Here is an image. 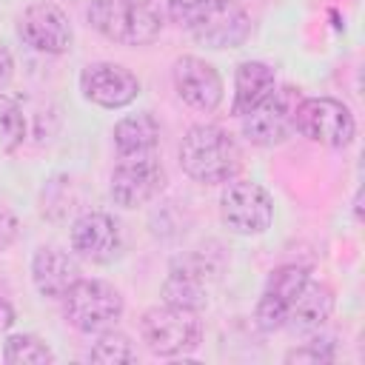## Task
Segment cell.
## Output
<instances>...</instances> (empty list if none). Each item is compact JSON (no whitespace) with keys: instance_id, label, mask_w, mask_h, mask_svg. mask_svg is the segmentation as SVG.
<instances>
[{"instance_id":"20","label":"cell","mask_w":365,"mask_h":365,"mask_svg":"<svg viewBox=\"0 0 365 365\" xmlns=\"http://www.w3.org/2000/svg\"><path fill=\"white\" fill-rule=\"evenodd\" d=\"M3 362H9V365H46V362H54V351L34 334H11L3 339Z\"/></svg>"},{"instance_id":"14","label":"cell","mask_w":365,"mask_h":365,"mask_svg":"<svg viewBox=\"0 0 365 365\" xmlns=\"http://www.w3.org/2000/svg\"><path fill=\"white\" fill-rule=\"evenodd\" d=\"M311 274L302 268V265H279L268 274L265 279V288H262V297L257 302V325L262 331H277V328H285V314H288V305L294 299V294L302 288V282L308 279Z\"/></svg>"},{"instance_id":"12","label":"cell","mask_w":365,"mask_h":365,"mask_svg":"<svg viewBox=\"0 0 365 365\" xmlns=\"http://www.w3.org/2000/svg\"><path fill=\"white\" fill-rule=\"evenodd\" d=\"M171 80L180 100L197 111H214L222 103V77L202 57L194 54L177 57L171 68Z\"/></svg>"},{"instance_id":"19","label":"cell","mask_w":365,"mask_h":365,"mask_svg":"<svg viewBox=\"0 0 365 365\" xmlns=\"http://www.w3.org/2000/svg\"><path fill=\"white\" fill-rule=\"evenodd\" d=\"M160 143V123L154 120L151 111L128 114L117 120L114 125V145L120 157H134V154H151Z\"/></svg>"},{"instance_id":"17","label":"cell","mask_w":365,"mask_h":365,"mask_svg":"<svg viewBox=\"0 0 365 365\" xmlns=\"http://www.w3.org/2000/svg\"><path fill=\"white\" fill-rule=\"evenodd\" d=\"M163 302L185 311H202L208 302V288H205V265L194 259H182L174 265L163 282Z\"/></svg>"},{"instance_id":"21","label":"cell","mask_w":365,"mask_h":365,"mask_svg":"<svg viewBox=\"0 0 365 365\" xmlns=\"http://www.w3.org/2000/svg\"><path fill=\"white\" fill-rule=\"evenodd\" d=\"M26 140V117L17 100L0 94V154H11Z\"/></svg>"},{"instance_id":"22","label":"cell","mask_w":365,"mask_h":365,"mask_svg":"<svg viewBox=\"0 0 365 365\" xmlns=\"http://www.w3.org/2000/svg\"><path fill=\"white\" fill-rule=\"evenodd\" d=\"M88 359L91 362H134L137 354L131 348V339L120 331H103L100 339L94 342V348L88 351Z\"/></svg>"},{"instance_id":"4","label":"cell","mask_w":365,"mask_h":365,"mask_svg":"<svg viewBox=\"0 0 365 365\" xmlns=\"http://www.w3.org/2000/svg\"><path fill=\"white\" fill-rule=\"evenodd\" d=\"M63 314L83 334H103L123 317V294L103 279H77L63 297Z\"/></svg>"},{"instance_id":"10","label":"cell","mask_w":365,"mask_h":365,"mask_svg":"<svg viewBox=\"0 0 365 365\" xmlns=\"http://www.w3.org/2000/svg\"><path fill=\"white\" fill-rule=\"evenodd\" d=\"M17 34L40 54H66L74 40L68 14L48 0H37L23 9L17 20Z\"/></svg>"},{"instance_id":"7","label":"cell","mask_w":365,"mask_h":365,"mask_svg":"<svg viewBox=\"0 0 365 365\" xmlns=\"http://www.w3.org/2000/svg\"><path fill=\"white\" fill-rule=\"evenodd\" d=\"M297 131L317 145L345 148L356 134V120L342 100L302 97L297 108Z\"/></svg>"},{"instance_id":"11","label":"cell","mask_w":365,"mask_h":365,"mask_svg":"<svg viewBox=\"0 0 365 365\" xmlns=\"http://www.w3.org/2000/svg\"><path fill=\"white\" fill-rule=\"evenodd\" d=\"M80 91L88 103H94L100 108H125L137 100L140 80L131 68H125L120 63L97 60L80 71Z\"/></svg>"},{"instance_id":"18","label":"cell","mask_w":365,"mask_h":365,"mask_svg":"<svg viewBox=\"0 0 365 365\" xmlns=\"http://www.w3.org/2000/svg\"><path fill=\"white\" fill-rule=\"evenodd\" d=\"M277 86V74L268 63L262 60H245L234 71V100H231V114L242 117L248 114L271 88Z\"/></svg>"},{"instance_id":"16","label":"cell","mask_w":365,"mask_h":365,"mask_svg":"<svg viewBox=\"0 0 365 365\" xmlns=\"http://www.w3.org/2000/svg\"><path fill=\"white\" fill-rule=\"evenodd\" d=\"M331 311H334V291L325 282H317L308 277L288 305L285 328H291L297 334L319 331L325 325V319L331 317Z\"/></svg>"},{"instance_id":"23","label":"cell","mask_w":365,"mask_h":365,"mask_svg":"<svg viewBox=\"0 0 365 365\" xmlns=\"http://www.w3.org/2000/svg\"><path fill=\"white\" fill-rule=\"evenodd\" d=\"M334 351L328 342H308L285 354V362H331Z\"/></svg>"},{"instance_id":"24","label":"cell","mask_w":365,"mask_h":365,"mask_svg":"<svg viewBox=\"0 0 365 365\" xmlns=\"http://www.w3.org/2000/svg\"><path fill=\"white\" fill-rule=\"evenodd\" d=\"M14 237H17V217L6 205H0V251L9 248Z\"/></svg>"},{"instance_id":"3","label":"cell","mask_w":365,"mask_h":365,"mask_svg":"<svg viewBox=\"0 0 365 365\" xmlns=\"http://www.w3.org/2000/svg\"><path fill=\"white\" fill-rule=\"evenodd\" d=\"M86 17L94 31L120 46H148L163 31L151 0H91Z\"/></svg>"},{"instance_id":"8","label":"cell","mask_w":365,"mask_h":365,"mask_svg":"<svg viewBox=\"0 0 365 365\" xmlns=\"http://www.w3.org/2000/svg\"><path fill=\"white\" fill-rule=\"evenodd\" d=\"M220 217L234 234H262L274 220V200L259 182L231 177L220 194Z\"/></svg>"},{"instance_id":"13","label":"cell","mask_w":365,"mask_h":365,"mask_svg":"<svg viewBox=\"0 0 365 365\" xmlns=\"http://www.w3.org/2000/svg\"><path fill=\"white\" fill-rule=\"evenodd\" d=\"M71 251L88 262H111L120 254V225L103 211H86L71 225Z\"/></svg>"},{"instance_id":"6","label":"cell","mask_w":365,"mask_h":365,"mask_svg":"<svg viewBox=\"0 0 365 365\" xmlns=\"http://www.w3.org/2000/svg\"><path fill=\"white\" fill-rule=\"evenodd\" d=\"M302 91L294 86H274L248 114H242V134L254 145H279L297 131V108Z\"/></svg>"},{"instance_id":"9","label":"cell","mask_w":365,"mask_h":365,"mask_svg":"<svg viewBox=\"0 0 365 365\" xmlns=\"http://www.w3.org/2000/svg\"><path fill=\"white\" fill-rule=\"evenodd\" d=\"M165 188V168L151 154H134L120 157V163L111 171L108 194L120 208H140L151 202Z\"/></svg>"},{"instance_id":"25","label":"cell","mask_w":365,"mask_h":365,"mask_svg":"<svg viewBox=\"0 0 365 365\" xmlns=\"http://www.w3.org/2000/svg\"><path fill=\"white\" fill-rule=\"evenodd\" d=\"M11 74H14V60H11V51H9V48L0 43V88H6V86H9Z\"/></svg>"},{"instance_id":"15","label":"cell","mask_w":365,"mask_h":365,"mask_svg":"<svg viewBox=\"0 0 365 365\" xmlns=\"http://www.w3.org/2000/svg\"><path fill=\"white\" fill-rule=\"evenodd\" d=\"M31 279L43 297H63L80 279V262L71 251L57 245H40L31 257Z\"/></svg>"},{"instance_id":"26","label":"cell","mask_w":365,"mask_h":365,"mask_svg":"<svg viewBox=\"0 0 365 365\" xmlns=\"http://www.w3.org/2000/svg\"><path fill=\"white\" fill-rule=\"evenodd\" d=\"M11 322H14V308L0 297V331H6Z\"/></svg>"},{"instance_id":"5","label":"cell","mask_w":365,"mask_h":365,"mask_svg":"<svg viewBox=\"0 0 365 365\" xmlns=\"http://www.w3.org/2000/svg\"><path fill=\"white\" fill-rule=\"evenodd\" d=\"M143 342L157 356H180L200 345L202 339V322L197 319V311L174 308V305H154L140 319Z\"/></svg>"},{"instance_id":"2","label":"cell","mask_w":365,"mask_h":365,"mask_svg":"<svg viewBox=\"0 0 365 365\" xmlns=\"http://www.w3.org/2000/svg\"><path fill=\"white\" fill-rule=\"evenodd\" d=\"M240 148L234 137L211 123L191 125L180 143V165L182 171L202 182V185H217L228 182L240 171Z\"/></svg>"},{"instance_id":"1","label":"cell","mask_w":365,"mask_h":365,"mask_svg":"<svg viewBox=\"0 0 365 365\" xmlns=\"http://www.w3.org/2000/svg\"><path fill=\"white\" fill-rule=\"evenodd\" d=\"M168 17L208 48H237L251 34L248 11L234 0H168Z\"/></svg>"}]
</instances>
